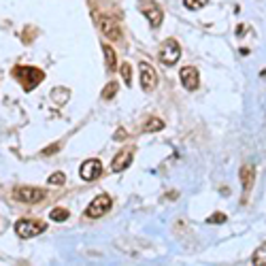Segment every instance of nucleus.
Here are the masks:
<instances>
[{"mask_svg":"<svg viewBox=\"0 0 266 266\" xmlns=\"http://www.w3.org/2000/svg\"><path fill=\"white\" fill-rule=\"evenodd\" d=\"M13 77L21 83L23 90L30 92L45 79V73L41 68H34V66H15L13 68Z\"/></svg>","mask_w":266,"mask_h":266,"instance_id":"1","label":"nucleus"},{"mask_svg":"<svg viewBox=\"0 0 266 266\" xmlns=\"http://www.w3.org/2000/svg\"><path fill=\"white\" fill-rule=\"evenodd\" d=\"M160 62L164 64V66H173V64H177V60L181 58V47L179 43H177L175 39H168L164 41L162 49H160Z\"/></svg>","mask_w":266,"mask_h":266,"instance_id":"2","label":"nucleus"},{"mask_svg":"<svg viewBox=\"0 0 266 266\" xmlns=\"http://www.w3.org/2000/svg\"><path fill=\"white\" fill-rule=\"evenodd\" d=\"M45 224L39 220H20L15 224V232L21 236V239H32V236H39L41 232H45Z\"/></svg>","mask_w":266,"mask_h":266,"instance_id":"3","label":"nucleus"},{"mask_svg":"<svg viewBox=\"0 0 266 266\" xmlns=\"http://www.w3.org/2000/svg\"><path fill=\"white\" fill-rule=\"evenodd\" d=\"M111 205H113V200H111L109 194H100L98 198H94L90 206L85 209V215L92 217V220H96V217H102L106 211L111 209Z\"/></svg>","mask_w":266,"mask_h":266,"instance_id":"4","label":"nucleus"},{"mask_svg":"<svg viewBox=\"0 0 266 266\" xmlns=\"http://www.w3.org/2000/svg\"><path fill=\"white\" fill-rule=\"evenodd\" d=\"M141 13H143L145 17H147V21L151 23L153 28H158L160 23H162V20H164V13H162V9L158 7L153 0H141Z\"/></svg>","mask_w":266,"mask_h":266,"instance_id":"5","label":"nucleus"},{"mask_svg":"<svg viewBox=\"0 0 266 266\" xmlns=\"http://www.w3.org/2000/svg\"><path fill=\"white\" fill-rule=\"evenodd\" d=\"M13 198L20 200V203H28V205H34V203H41L45 200V192L39 190V187H15L13 192Z\"/></svg>","mask_w":266,"mask_h":266,"instance_id":"6","label":"nucleus"},{"mask_svg":"<svg viewBox=\"0 0 266 266\" xmlns=\"http://www.w3.org/2000/svg\"><path fill=\"white\" fill-rule=\"evenodd\" d=\"M139 70H141V85H143V90L145 92H153V90H156V85H158L156 68H153L149 62H141Z\"/></svg>","mask_w":266,"mask_h":266,"instance_id":"7","label":"nucleus"},{"mask_svg":"<svg viewBox=\"0 0 266 266\" xmlns=\"http://www.w3.org/2000/svg\"><path fill=\"white\" fill-rule=\"evenodd\" d=\"M98 26H100V30H102V34H104L106 39H113V41H120L122 39L120 23H117L115 20H111V17L100 15L98 17Z\"/></svg>","mask_w":266,"mask_h":266,"instance_id":"8","label":"nucleus"},{"mask_svg":"<svg viewBox=\"0 0 266 266\" xmlns=\"http://www.w3.org/2000/svg\"><path fill=\"white\" fill-rule=\"evenodd\" d=\"M102 175V162L100 160H85L81 164V179L83 181H94Z\"/></svg>","mask_w":266,"mask_h":266,"instance_id":"9","label":"nucleus"},{"mask_svg":"<svg viewBox=\"0 0 266 266\" xmlns=\"http://www.w3.org/2000/svg\"><path fill=\"white\" fill-rule=\"evenodd\" d=\"M181 83L187 92H194L198 90V83H200V77H198V70L194 66H185L181 68Z\"/></svg>","mask_w":266,"mask_h":266,"instance_id":"10","label":"nucleus"},{"mask_svg":"<svg viewBox=\"0 0 266 266\" xmlns=\"http://www.w3.org/2000/svg\"><path fill=\"white\" fill-rule=\"evenodd\" d=\"M130 164H132V151L123 149L113 158V162H111V170H113V173H122V170H126Z\"/></svg>","mask_w":266,"mask_h":266,"instance_id":"11","label":"nucleus"},{"mask_svg":"<svg viewBox=\"0 0 266 266\" xmlns=\"http://www.w3.org/2000/svg\"><path fill=\"white\" fill-rule=\"evenodd\" d=\"M102 51H104V62H106V70L109 73H113L115 66H117V53L113 51V47L111 45H102Z\"/></svg>","mask_w":266,"mask_h":266,"instance_id":"12","label":"nucleus"},{"mask_svg":"<svg viewBox=\"0 0 266 266\" xmlns=\"http://www.w3.org/2000/svg\"><path fill=\"white\" fill-rule=\"evenodd\" d=\"M253 173H256V170H253L251 164H249V166L241 168V181H243V190L245 192H249L253 187Z\"/></svg>","mask_w":266,"mask_h":266,"instance_id":"13","label":"nucleus"},{"mask_svg":"<svg viewBox=\"0 0 266 266\" xmlns=\"http://www.w3.org/2000/svg\"><path fill=\"white\" fill-rule=\"evenodd\" d=\"M251 264L253 266H266V243L260 245L256 251H253L251 256Z\"/></svg>","mask_w":266,"mask_h":266,"instance_id":"14","label":"nucleus"},{"mask_svg":"<svg viewBox=\"0 0 266 266\" xmlns=\"http://www.w3.org/2000/svg\"><path fill=\"white\" fill-rule=\"evenodd\" d=\"M162 128H164V122L160 120V117H149L143 126L145 132H158V130H162Z\"/></svg>","mask_w":266,"mask_h":266,"instance_id":"15","label":"nucleus"},{"mask_svg":"<svg viewBox=\"0 0 266 266\" xmlns=\"http://www.w3.org/2000/svg\"><path fill=\"white\" fill-rule=\"evenodd\" d=\"M120 73H122L123 83H126L128 87L132 85V66H130V62H123V64H122V66H120Z\"/></svg>","mask_w":266,"mask_h":266,"instance_id":"16","label":"nucleus"},{"mask_svg":"<svg viewBox=\"0 0 266 266\" xmlns=\"http://www.w3.org/2000/svg\"><path fill=\"white\" fill-rule=\"evenodd\" d=\"M49 217L53 222H66L68 220V209H64V206H58V209H53L49 213Z\"/></svg>","mask_w":266,"mask_h":266,"instance_id":"17","label":"nucleus"},{"mask_svg":"<svg viewBox=\"0 0 266 266\" xmlns=\"http://www.w3.org/2000/svg\"><path fill=\"white\" fill-rule=\"evenodd\" d=\"M51 98L56 100V102H66V100H68V90H66V87H56V90L51 92Z\"/></svg>","mask_w":266,"mask_h":266,"instance_id":"18","label":"nucleus"},{"mask_svg":"<svg viewBox=\"0 0 266 266\" xmlns=\"http://www.w3.org/2000/svg\"><path fill=\"white\" fill-rule=\"evenodd\" d=\"M115 94H117V83H115V81H111V83L104 85V90H102V98L104 100H111Z\"/></svg>","mask_w":266,"mask_h":266,"instance_id":"19","label":"nucleus"},{"mask_svg":"<svg viewBox=\"0 0 266 266\" xmlns=\"http://www.w3.org/2000/svg\"><path fill=\"white\" fill-rule=\"evenodd\" d=\"M47 181H49V185H62V183L66 181V175L64 173H53Z\"/></svg>","mask_w":266,"mask_h":266,"instance_id":"20","label":"nucleus"},{"mask_svg":"<svg viewBox=\"0 0 266 266\" xmlns=\"http://www.w3.org/2000/svg\"><path fill=\"white\" fill-rule=\"evenodd\" d=\"M205 2H206V0H183V4H185L187 9H192V11L203 9V7H205Z\"/></svg>","mask_w":266,"mask_h":266,"instance_id":"21","label":"nucleus"},{"mask_svg":"<svg viewBox=\"0 0 266 266\" xmlns=\"http://www.w3.org/2000/svg\"><path fill=\"white\" fill-rule=\"evenodd\" d=\"M209 224H224L226 222V215L224 213H213V215H209V220H206Z\"/></svg>","mask_w":266,"mask_h":266,"instance_id":"22","label":"nucleus"},{"mask_svg":"<svg viewBox=\"0 0 266 266\" xmlns=\"http://www.w3.org/2000/svg\"><path fill=\"white\" fill-rule=\"evenodd\" d=\"M58 149H60V143H58V145H51L49 149H45V151H43V156H49V153H56Z\"/></svg>","mask_w":266,"mask_h":266,"instance_id":"23","label":"nucleus"},{"mask_svg":"<svg viewBox=\"0 0 266 266\" xmlns=\"http://www.w3.org/2000/svg\"><path fill=\"white\" fill-rule=\"evenodd\" d=\"M123 139H126V130L120 128L117 130V134H115V141H123Z\"/></svg>","mask_w":266,"mask_h":266,"instance_id":"24","label":"nucleus"}]
</instances>
